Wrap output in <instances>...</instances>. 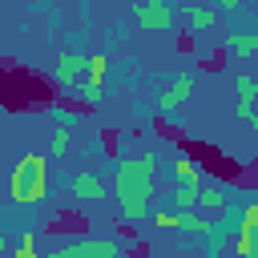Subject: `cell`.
Returning a JSON list of instances; mask_svg holds the SVG:
<instances>
[{
	"label": "cell",
	"instance_id": "20",
	"mask_svg": "<svg viewBox=\"0 0 258 258\" xmlns=\"http://www.w3.org/2000/svg\"><path fill=\"white\" fill-rule=\"evenodd\" d=\"M214 4H218V8H226V12H230V8H238V0H214Z\"/></svg>",
	"mask_w": 258,
	"mask_h": 258
},
{
	"label": "cell",
	"instance_id": "17",
	"mask_svg": "<svg viewBox=\"0 0 258 258\" xmlns=\"http://www.w3.org/2000/svg\"><path fill=\"white\" fill-rule=\"evenodd\" d=\"M254 109H258V97H238L234 117H238V121H250V117H254Z\"/></svg>",
	"mask_w": 258,
	"mask_h": 258
},
{
	"label": "cell",
	"instance_id": "16",
	"mask_svg": "<svg viewBox=\"0 0 258 258\" xmlns=\"http://www.w3.org/2000/svg\"><path fill=\"white\" fill-rule=\"evenodd\" d=\"M234 93H238V97H258V77L238 73V77H234Z\"/></svg>",
	"mask_w": 258,
	"mask_h": 258
},
{
	"label": "cell",
	"instance_id": "21",
	"mask_svg": "<svg viewBox=\"0 0 258 258\" xmlns=\"http://www.w3.org/2000/svg\"><path fill=\"white\" fill-rule=\"evenodd\" d=\"M250 125H254V133H258V109H254V117H250Z\"/></svg>",
	"mask_w": 258,
	"mask_h": 258
},
{
	"label": "cell",
	"instance_id": "5",
	"mask_svg": "<svg viewBox=\"0 0 258 258\" xmlns=\"http://www.w3.org/2000/svg\"><path fill=\"white\" fill-rule=\"evenodd\" d=\"M189 93H194V77H185V73H177V77H169L165 85H161V93H157V113H177L185 101H189Z\"/></svg>",
	"mask_w": 258,
	"mask_h": 258
},
{
	"label": "cell",
	"instance_id": "12",
	"mask_svg": "<svg viewBox=\"0 0 258 258\" xmlns=\"http://www.w3.org/2000/svg\"><path fill=\"white\" fill-rule=\"evenodd\" d=\"M105 77H109V56H105V52H93V56L85 60V81L105 85Z\"/></svg>",
	"mask_w": 258,
	"mask_h": 258
},
{
	"label": "cell",
	"instance_id": "4",
	"mask_svg": "<svg viewBox=\"0 0 258 258\" xmlns=\"http://www.w3.org/2000/svg\"><path fill=\"white\" fill-rule=\"evenodd\" d=\"M52 254L56 258H117L121 242L117 238H81V242H60Z\"/></svg>",
	"mask_w": 258,
	"mask_h": 258
},
{
	"label": "cell",
	"instance_id": "6",
	"mask_svg": "<svg viewBox=\"0 0 258 258\" xmlns=\"http://www.w3.org/2000/svg\"><path fill=\"white\" fill-rule=\"evenodd\" d=\"M85 60H89V56H81V52H60L56 64H52V81H56L64 93H73V89L85 81Z\"/></svg>",
	"mask_w": 258,
	"mask_h": 258
},
{
	"label": "cell",
	"instance_id": "13",
	"mask_svg": "<svg viewBox=\"0 0 258 258\" xmlns=\"http://www.w3.org/2000/svg\"><path fill=\"white\" fill-rule=\"evenodd\" d=\"M73 93H77V101H81L85 109H93V105H101V101H105V85H93V81H81Z\"/></svg>",
	"mask_w": 258,
	"mask_h": 258
},
{
	"label": "cell",
	"instance_id": "10",
	"mask_svg": "<svg viewBox=\"0 0 258 258\" xmlns=\"http://www.w3.org/2000/svg\"><path fill=\"white\" fill-rule=\"evenodd\" d=\"M226 48L246 60V56L258 52V32H226Z\"/></svg>",
	"mask_w": 258,
	"mask_h": 258
},
{
	"label": "cell",
	"instance_id": "19",
	"mask_svg": "<svg viewBox=\"0 0 258 258\" xmlns=\"http://www.w3.org/2000/svg\"><path fill=\"white\" fill-rule=\"evenodd\" d=\"M32 254H36V250H32V234H28V238L16 246V258H32Z\"/></svg>",
	"mask_w": 258,
	"mask_h": 258
},
{
	"label": "cell",
	"instance_id": "2",
	"mask_svg": "<svg viewBox=\"0 0 258 258\" xmlns=\"http://www.w3.org/2000/svg\"><path fill=\"white\" fill-rule=\"evenodd\" d=\"M8 194H12L16 206H40L44 194H48V157L44 153H24L12 165Z\"/></svg>",
	"mask_w": 258,
	"mask_h": 258
},
{
	"label": "cell",
	"instance_id": "11",
	"mask_svg": "<svg viewBox=\"0 0 258 258\" xmlns=\"http://www.w3.org/2000/svg\"><path fill=\"white\" fill-rule=\"evenodd\" d=\"M198 210H226V194H222V185H214V181H202Z\"/></svg>",
	"mask_w": 258,
	"mask_h": 258
},
{
	"label": "cell",
	"instance_id": "1",
	"mask_svg": "<svg viewBox=\"0 0 258 258\" xmlns=\"http://www.w3.org/2000/svg\"><path fill=\"white\" fill-rule=\"evenodd\" d=\"M153 173H157L153 153H137V157L117 161L109 194L117 198V210H121L125 222H145L149 218V210H153Z\"/></svg>",
	"mask_w": 258,
	"mask_h": 258
},
{
	"label": "cell",
	"instance_id": "15",
	"mask_svg": "<svg viewBox=\"0 0 258 258\" xmlns=\"http://www.w3.org/2000/svg\"><path fill=\"white\" fill-rule=\"evenodd\" d=\"M173 177H177V181H185V177H202V169H198V161H194L189 153H177V157H173Z\"/></svg>",
	"mask_w": 258,
	"mask_h": 258
},
{
	"label": "cell",
	"instance_id": "7",
	"mask_svg": "<svg viewBox=\"0 0 258 258\" xmlns=\"http://www.w3.org/2000/svg\"><path fill=\"white\" fill-rule=\"evenodd\" d=\"M69 194L81 198V202H101V198H109V185H105V177H97L93 169H77V173L69 177Z\"/></svg>",
	"mask_w": 258,
	"mask_h": 258
},
{
	"label": "cell",
	"instance_id": "9",
	"mask_svg": "<svg viewBox=\"0 0 258 258\" xmlns=\"http://www.w3.org/2000/svg\"><path fill=\"white\" fill-rule=\"evenodd\" d=\"M202 181H206V177H185V181H177V189H173V210H198Z\"/></svg>",
	"mask_w": 258,
	"mask_h": 258
},
{
	"label": "cell",
	"instance_id": "18",
	"mask_svg": "<svg viewBox=\"0 0 258 258\" xmlns=\"http://www.w3.org/2000/svg\"><path fill=\"white\" fill-rule=\"evenodd\" d=\"M153 222H157V226H169V230H173V222H177V210H157V214H153Z\"/></svg>",
	"mask_w": 258,
	"mask_h": 258
},
{
	"label": "cell",
	"instance_id": "14",
	"mask_svg": "<svg viewBox=\"0 0 258 258\" xmlns=\"http://www.w3.org/2000/svg\"><path fill=\"white\" fill-rule=\"evenodd\" d=\"M69 145H73V129L69 125H56L52 129V141H48V157H60Z\"/></svg>",
	"mask_w": 258,
	"mask_h": 258
},
{
	"label": "cell",
	"instance_id": "22",
	"mask_svg": "<svg viewBox=\"0 0 258 258\" xmlns=\"http://www.w3.org/2000/svg\"><path fill=\"white\" fill-rule=\"evenodd\" d=\"M0 250H8V242H4V234H0Z\"/></svg>",
	"mask_w": 258,
	"mask_h": 258
},
{
	"label": "cell",
	"instance_id": "3",
	"mask_svg": "<svg viewBox=\"0 0 258 258\" xmlns=\"http://www.w3.org/2000/svg\"><path fill=\"white\" fill-rule=\"evenodd\" d=\"M129 16H133V24H141L145 32H169L173 20H177V12H173L169 0H137Z\"/></svg>",
	"mask_w": 258,
	"mask_h": 258
},
{
	"label": "cell",
	"instance_id": "8",
	"mask_svg": "<svg viewBox=\"0 0 258 258\" xmlns=\"http://www.w3.org/2000/svg\"><path fill=\"white\" fill-rule=\"evenodd\" d=\"M222 8H214V4H202V0H185L181 4V20H185V28H194V32H210V28H218V16Z\"/></svg>",
	"mask_w": 258,
	"mask_h": 258
}]
</instances>
